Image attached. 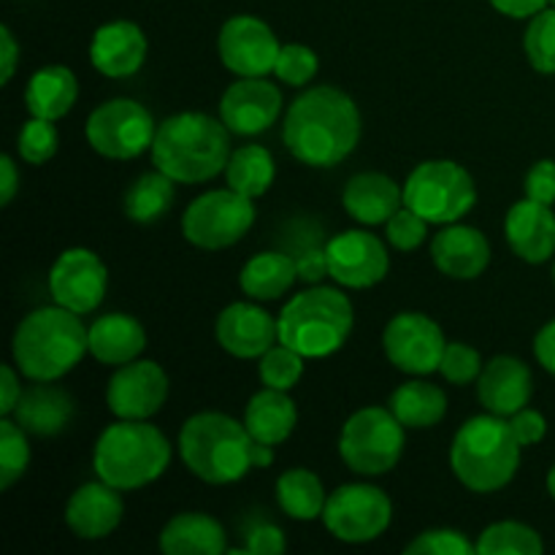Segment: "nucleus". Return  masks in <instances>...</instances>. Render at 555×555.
<instances>
[{"label": "nucleus", "instance_id": "7", "mask_svg": "<svg viewBox=\"0 0 555 555\" xmlns=\"http://www.w3.org/2000/svg\"><path fill=\"white\" fill-rule=\"evenodd\" d=\"M356 312L339 287L314 285L301 291L282 307L276 318L282 345L304 358H328L350 339Z\"/></svg>", "mask_w": 555, "mask_h": 555}, {"label": "nucleus", "instance_id": "49", "mask_svg": "<svg viewBox=\"0 0 555 555\" xmlns=\"http://www.w3.org/2000/svg\"><path fill=\"white\" fill-rule=\"evenodd\" d=\"M16 372H20V369L11 366V363H5V366L0 369V415L3 417H9L22 399V383Z\"/></svg>", "mask_w": 555, "mask_h": 555}, {"label": "nucleus", "instance_id": "21", "mask_svg": "<svg viewBox=\"0 0 555 555\" xmlns=\"http://www.w3.org/2000/svg\"><path fill=\"white\" fill-rule=\"evenodd\" d=\"M534 393V377L531 369L515 356H496L488 361L482 374L477 377V399L499 417H513L524 410Z\"/></svg>", "mask_w": 555, "mask_h": 555}, {"label": "nucleus", "instance_id": "30", "mask_svg": "<svg viewBox=\"0 0 555 555\" xmlns=\"http://www.w3.org/2000/svg\"><path fill=\"white\" fill-rule=\"evenodd\" d=\"M79 98V81L65 65H47L30 76L25 87V106L30 117L63 119Z\"/></svg>", "mask_w": 555, "mask_h": 555}, {"label": "nucleus", "instance_id": "37", "mask_svg": "<svg viewBox=\"0 0 555 555\" xmlns=\"http://www.w3.org/2000/svg\"><path fill=\"white\" fill-rule=\"evenodd\" d=\"M30 464V444L27 431L11 417L0 421V491H9L27 472Z\"/></svg>", "mask_w": 555, "mask_h": 555}, {"label": "nucleus", "instance_id": "27", "mask_svg": "<svg viewBox=\"0 0 555 555\" xmlns=\"http://www.w3.org/2000/svg\"><path fill=\"white\" fill-rule=\"evenodd\" d=\"M11 415L33 437H54L74 421V399L57 385L36 383L30 390H22L20 404Z\"/></svg>", "mask_w": 555, "mask_h": 555}, {"label": "nucleus", "instance_id": "4", "mask_svg": "<svg viewBox=\"0 0 555 555\" xmlns=\"http://www.w3.org/2000/svg\"><path fill=\"white\" fill-rule=\"evenodd\" d=\"M87 334L81 314L60 307L33 309L22 323L16 325L11 339V356L22 377L33 383H57L60 377L79 366L87 347Z\"/></svg>", "mask_w": 555, "mask_h": 555}, {"label": "nucleus", "instance_id": "10", "mask_svg": "<svg viewBox=\"0 0 555 555\" xmlns=\"http://www.w3.org/2000/svg\"><path fill=\"white\" fill-rule=\"evenodd\" d=\"M255 225V204L236 190H209L182 215V233L193 247L217 253L242 242Z\"/></svg>", "mask_w": 555, "mask_h": 555}, {"label": "nucleus", "instance_id": "55", "mask_svg": "<svg viewBox=\"0 0 555 555\" xmlns=\"http://www.w3.org/2000/svg\"><path fill=\"white\" fill-rule=\"evenodd\" d=\"M553 282H555V263H553Z\"/></svg>", "mask_w": 555, "mask_h": 555}, {"label": "nucleus", "instance_id": "3", "mask_svg": "<svg viewBox=\"0 0 555 555\" xmlns=\"http://www.w3.org/2000/svg\"><path fill=\"white\" fill-rule=\"evenodd\" d=\"M231 130L204 112H182L157 125L152 163L177 184H201L225 171Z\"/></svg>", "mask_w": 555, "mask_h": 555}, {"label": "nucleus", "instance_id": "8", "mask_svg": "<svg viewBox=\"0 0 555 555\" xmlns=\"http://www.w3.org/2000/svg\"><path fill=\"white\" fill-rule=\"evenodd\" d=\"M477 204L472 173L455 160H426L404 182V206L426 217L431 225L461 222Z\"/></svg>", "mask_w": 555, "mask_h": 555}, {"label": "nucleus", "instance_id": "47", "mask_svg": "<svg viewBox=\"0 0 555 555\" xmlns=\"http://www.w3.org/2000/svg\"><path fill=\"white\" fill-rule=\"evenodd\" d=\"M285 531L274 524H258L247 531V545L244 553L249 555H276L285 553Z\"/></svg>", "mask_w": 555, "mask_h": 555}, {"label": "nucleus", "instance_id": "17", "mask_svg": "<svg viewBox=\"0 0 555 555\" xmlns=\"http://www.w3.org/2000/svg\"><path fill=\"white\" fill-rule=\"evenodd\" d=\"M168 399V374L155 361H130L108 379L106 404L119 421H150Z\"/></svg>", "mask_w": 555, "mask_h": 555}, {"label": "nucleus", "instance_id": "52", "mask_svg": "<svg viewBox=\"0 0 555 555\" xmlns=\"http://www.w3.org/2000/svg\"><path fill=\"white\" fill-rule=\"evenodd\" d=\"M534 356L537 361H540V366L555 377V320H551L547 325H542L540 334H537Z\"/></svg>", "mask_w": 555, "mask_h": 555}, {"label": "nucleus", "instance_id": "6", "mask_svg": "<svg viewBox=\"0 0 555 555\" xmlns=\"http://www.w3.org/2000/svg\"><path fill=\"white\" fill-rule=\"evenodd\" d=\"M171 464V442L150 421H117L98 437L92 469L117 491H139L160 480Z\"/></svg>", "mask_w": 555, "mask_h": 555}, {"label": "nucleus", "instance_id": "1", "mask_svg": "<svg viewBox=\"0 0 555 555\" xmlns=\"http://www.w3.org/2000/svg\"><path fill=\"white\" fill-rule=\"evenodd\" d=\"M282 139L304 166L334 168L361 141V112L339 87H312L287 108Z\"/></svg>", "mask_w": 555, "mask_h": 555}, {"label": "nucleus", "instance_id": "38", "mask_svg": "<svg viewBox=\"0 0 555 555\" xmlns=\"http://www.w3.org/2000/svg\"><path fill=\"white\" fill-rule=\"evenodd\" d=\"M304 361H307V358H304L301 352H296L293 347L276 341L269 352L260 356V363H258L260 383H263L266 388L287 390V393H291V390L298 385V379L304 377Z\"/></svg>", "mask_w": 555, "mask_h": 555}, {"label": "nucleus", "instance_id": "9", "mask_svg": "<svg viewBox=\"0 0 555 555\" xmlns=\"http://www.w3.org/2000/svg\"><path fill=\"white\" fill-rule=\"evenodd\" d=\"M406 428L390 406H366L358 410L350 421L341 426L339 455L361 477H379L396 469L406 444Z\"/></svg>", "mask_w": 555, "mask_h": 555}, {"label": "nucleus", "instance_id": "33", "mask_svg": "<svg viewBox=\"0 0 555 555\" xmlns=\"http://www.w3.org/2000/svg\"><path fill=\"white\" fill-rule=\"evenodd\" d=\"M274 177L276 163L266 146L247 144L231 152V160L225 166V179L228 188L236 190V193L247 195L253 201L260 198V195L269 193V188L274 184Z\"/></svg>", "mask_w": 555, "mask_h": 555}, {"label": "nucleus", "instance_id": "20", "mask_svg": "<svg viewBox=\"0 0 555 555\" xmlns=\"http://www.w3.org/2000/svg\"><path fill=\"white\" fill-rule=\"evenodd\" d=\"M144 30L130 20L106 22L95 30L90 41V63L98 74L108 79H128L139 74V68L146 60Z\"/></svg>", "mask_w": 555, "mask_h": 555}, {"label": "nucleus", "instance_id": "56", "mask_svg": "<svg viewBox=\"0 0 555 555\" xmlns=\"http://www.w3.org/2000/svg\"><path fill=\"white\" fill-rule=\"evenodd\" d=\"M551 3H553V5H555V0H551Z\"/></svg>", "mask_w": 555, "mask_h": 555}, {"label": "nucleus", "instance_id": "14", "mask_svg": "<svg viewBox=\"0 0 555 555\" xmlns=\"http://www.w3.org/2000/svg\"><path fill=\"white\" fill-rule=\"evenodd\" d=\"M108 271L106 263L92 249L70 247L60 253L49 271L52 301L76 314H90L106 298Z\"/></svg>", "mask_w": 555, "mask_h": 555}, {"label": "nucleus", "instance_id": "51", "mask_svg": "<svg viewBox=\"0 0 555 555\" xmlns=\"http://www.w3.org/2000/svg\"><path fill=\"white\" fill-rule=\"evenodd\" d=\"M499 14L509 16V20H531L534 14H540L542 9H547L551 0H488Z\"/></svg>", "mask_w": 555, "mask_h": 555}, {"label": "nucleus", "instance_id": "36", "mask_svg": "<svg viewBox=\"0 0 555 555\" xmlns=\"http://www.w3.org/2000/svg\"><path fill=\"white\" fill-rule=\"evenodd\" d=\"M545 542L531 526L518 520H502L491 524L477 540L480 555H542Z\"/></svg>", "mask_w": 555, "mask_h": 555}, {"label": "nucleus", "instance_id": "15", "mask_svg": "<svg viewBox=\"0 0 555 555\" xmlns=\"http://www.w3.org/2000/svg\"><path fill=\"white\" fill-rule=\"evenodd\" d=\"M328 276L347 291H366L379 285L390 271V253L369 231H341L325 244Z\"/></svg>", "mask_w": 555, "mask_h": 555}, {"label": "nucleus", "instance_id": "41", "mask_svg": "<svg viewBox=\"0 0 555 555\" xmlns=\"http://www.w3.org/2000/svg\"><path fill=\"white\" fill-rule=\"evenodd\" d=\"M320 70V60L318 54L312 52L304 43H285L280 49V57H276L274 65V76L282 79L285 85L291 87H304L318 76Z\"/></svg>", "mask_w": 555, "mask_h": 555}, {"label": "nucleus", "instance_id": "2", "mask_svg": "<svg viewBox=\"0 0 555 555\" xmlns=\"http://www.w3.org/2000/svg\"><path fill=\"white\" fill-rule=\"evenodd\" d=\"M179 455L190 475L209 486H231L253 469L274 464V448L260 444L244 421L222 412H198L179 431Z\"/></svg>", "mask_w": 555, "mask_h": 555}, {"label": "nucleus", "instance_id": "24", "mask_svg": "<svg viewBox=\"0 0 555 555\" xmlns=\"http://www.w3.org/2000/svg\"><path fill=\"white\" fill-rule=\"evenodd\" d=\"M509 249L526 263H545L555 255V215L551 206L524 198L513 204L504 220Z\"/></svg>", "mask_w": 555, "mask_h": 555}, {"label": "nucleus", "instance_id": "23", "mask_svg": "<svg viewBox=\"0 0 555 555\" xmlns=\"http://www.w3.org/2000/svg\"><path fill=\"white\" fill-rule=\"evenodd\" d=\"M431 260L450 280H477L491 263V244L477 228L450 222L434 236Z\"/></svg>", "mask_w": 555, "mask_h": 555}, {"label": "nucleus", "instance_id": "18", "mask_svg": "<svg viewBox=\"0 0 555 555\" xmlns=\"http://www.w3.org/2000/svg\"><path fill=\"white\" fill-rule=\"evenodd\" d=\"M282 114V90L263 76H238L220 101V119L236 135L266 133Z\"/></svg>", "mask_w": 555, "mask_h": 555}, {"label": "nucleus", "instance_id": "50", "mask_svg": "<svg viewBox=\"0 0 555 555\" xmlns=\"http://www.w3.org/2000/svg\"><path fill=\"white\" fill-rule=\"evenodd\" d=\"M0 47H3V52H0V68H3L0 81H3V85H9V81L14 79L16 65H20V43H16L14 33H11L9 25L0 27Z\"/></svg>", "mask_w": 555, "mask_h": 555}, {"label": "nucleus", "instance_id": "35", "mask_svg": "<svg viewBox=\"0 0 555 555\" xmlns=\"http://www.w3.org/2000/svg\"><path fill=\"white\" fill-rule=\"evenodd\" d=\"M276 502L282 513L293 520H318L323 518V509L328 496L320 482V477L309 469H287L276 480Z\"/></svg>", "mask_w": 555, "mask_h": 555}, {"label": "nucleus", "instance_id": "40", "mask_svg": "<svg viewBox=\"0 0 555 555\" xmlns=\"http://www.w3.org/2000/svg\"><path fill=\"white\" fill-rule=\"evenodd\" d=\"M60 133L54 128L52 119L30 117L22 125L20 135H16V155L27 163V166H43L57 155Z\"/></svg>", "mask_w": 555, "mask_h": 555}, {"label": "nucleus", "instance_id": "19", "mask_svg": "<svg viewBox=\"0 0 555 555\" xmlns=\"http://www.w3.org/2000/svg\"><path fill=\"white\" fill-rule=\"evenodd\" d=\"M215 336L228 356L242 361H255L280 341L276 318L249 301H236L222 309L215 323Z\"/></svg>", "mask_w": 555, "mask_h": 555}, {"label": "nucleus", "instance_id": "39", "mask_svg": "<svg viewBox=\"0 0 555 555\" xmlns=\"http://www.w3.org/2000/svg\"><path fill=\"white\" fill-rule=\"evenodd\" d=\"M524 49L531 68L540 74H555V5L531 16L524 36Z\"/></svg>", "mask_w": 555, "mask_h": 555}, {"label": "nucleus", "instance_id": "43", "mask_svg": "<svg viewBox=\"0 0 555 555\" xmlns=\"http://www.w3.org/2000/svg\"><path fill=\"white\" fill-rule=\"evenodd\" d=\"M406 555H475L477 542L455 529H428L404 547Z\"/></svg>", "mask_w": 555, "mask_h": 555}, {"label": "nucleus", "instance_id": "53", "mask_svg": "<svg viewBox=\"0 0 555 555\" xmlns=\"http://www.w3.org/2000/svg\"><path fill=\"white\" fill-rule=\"evenodd\" d=\"M16 190H20V168H16L14 157H0V204L9 206L14 201Z\"/></svg>", "mask_w": 555, "mask_h": 555}, {"label": "nucleus", "instance_id": "28", "mask_svg": "<svg viewBox=\"0 0 555 555\" xmlns=\"http://www.w3.org/2000/svg\"><path fill=\"white\" fill-rule=\"evenodd\" d=\"M298 423V406L296 401L287 396V390L266 388L249 399L247 410H244V426L247 431L258 439L260 444H269L276 448L285 439H291V434L296 431Z\"/></svg>", "mask_w": 555, "mask_h": 555}, {"label": "nucleus", "instance_id": "32", "mask_svg": "<svg viewBox=\"0 0 555 555\" xmlns=\"http://www.w3.org/2000/svg\"><path fill=\"white\" fill-rule=\"evenodd\" d=\"M388 406L399 417L401 426L423 431V428H431L442 421L444 412H448V396L434 383L410 379L390 393Z\"/></svg>", "mask_w": 555, "mask_h": 555}, {"label": "nucleus", "instance_id": "29", "mask_svg": "<svg viewBox=\"0 0 555 555\" xmlns=\"http://www.w3.org/2000/svg\"><path fill=\"white\" fill-rule=\"evenodd\" d=\"M160 551L166 555H222L228 553V534L211 515L182 513L163 526Z\"/></svg>", "mask_w": 555, "mask_h": 555}, {"label": "nucleus", "instance_id": "11", "mask_svg": "<svg viewBox=\"0 0 555 555\" xmlns=\"http://www.w3.org/2000/svg\"><path fill=\"white\" fill-rule=\"evenodd\" d=\"M87 141L98 155L108 160H133L152 150L157 122L150 108L130 98L101 103L87 119Z\"/></svg>", "mask_w": 555, "mask_h": 555}, {"label": "nucleus", "instance_id": "12", "mask_svg": "<svg viewBox=\"0 0 555 555\" xmlns=\"http://www.w3.org/2000/svg\"><path fill=\"white\" fill-rule=\"evenodd\" d=\"M390 520H393L390 496L383 488L369 486V482L336 488L323 509L325 529L347 545L379 540L388 531Z\"/></svg>", "mask_w": 555, "mask_h": 555}, {"label": "nucleus", "instance_id": "5", "mask_svg": "<svg viewBox=\"0 0 555 555\" xmlns=\"http://www.w3.org/2000/svg\"><path fill=\"white\" fill-rule=\"evenodd\" d=\"M520 450L507 417L486 412L459 428L450 444V469L469 491L496 493L518 475Z\"/></svg>", "mask_w": 555, "mask_h": 555}, {"label": "nucleus", "instance_id": "25", "mask_svg": "<svg viewBox=\"0 0 555 555\" xmlns=\"http://www.w3.org/2000/svg\"><path fill=\"white\" fill-rule=\"evenodd\" d=\"M341 206L361 225H385L404 206V188L385 173H356L341 190Z\"/></svg>", "mask_w": 555, "mask_h": 555}, {"label": "nucleus", "instance_id": "42", "mask_svg": "<svg viewBox=\"0 0 555 555\" xmlns=\"http://www.w3.org/2000/svg\"><path fill=\"white\" fill-rule=\"evenodd\" d=\"M428 225H431V222H428L426 217L412 211L410 206H401V209L385 222V238H388L390 247L399 249V253H412V249H417L428 238Z\"/></svg>", "mask_w": 555, "mask_h": 555}, {"label": "nucleus", "instance_id": "54", "mask_svg": "<svg viewBox=\"0 0 555 555\" xmlns=\"http://www.w3.org/2000/svg\"><path fill=\"white\" fill-rule=\"evenodd\" d=\"M547 491H551V496L555 499V464H553V469L547 472Z\"/></svg>", "mask_w": 555, "mask_h": 555}, {"label": "nucleus", "instance_id": "16", "mask_svg": "<svg viewBox=\"0 0 555 555\" xmlns=\"http://www.w3.org/2000/svg\"><path fill=\"white\" fill-rule=\"evenodd\" d=\"M280 49L282 43L274 30L253 14L231 16L217 36V52H220L222 65L236 76L274 74Z\"/></svg>", "mask_w": 555, "mask_h": 555}, {"label": "nucleus", "instance_id": "26", "mask_svg": "<svg viewBox=\"0 0 555 555\" xmlns=\"http://www.w3.org/2000/svg\"><path fill=\"white\" fill-rule=\"evenodd\" d=\"M87 347H90V356L103 366H125L144 352L146 331L130 314H103L90 325Z\"/></svg>", "mask_w": 555, "mask_h": 555}, {"label": "nucleus", "instance_id": "44", "mask_svg": "<svg viewBox=\"0 0 555 555\" xmlns=\"http://www.w3.org/2000/svg\"><path fill=\"white\" fill-rule=\"evenodd\" d=\"M482 358L480 352L464 341H448L444 347L442 363H439V374L453 385H469L482 374Z\"/></svg>", "mask_w": 555, "mask_h": 555}, {"label": "nucleus", "instance_id": "31", "mask_svg": "<svg viewBox=\"0 0 555 555\" xmlns=\"http://www.w3.org/2000/svg\"><path fill=\"white\" fill-rule=\"evenodd\" d=\"M296 258L285 253H260L244 263L242 274H238V287L253 301H276L296 285Z\"/></svg>", "mask_w": 555, "mask_h": 555}, {"label": "nucleus", "instance_id": "46", "mask_svg": "<svg viewBox=\"0 0 555 555\" xmlns=\"http://www.w3.org/2000/svg\"><path fill=\"white\" fill-rule=\"evenodd\" d=\"M509 426H513V434H515V439L520 442V448L540 444L547 434L545 415L537 410H529V406H524L520 412H515V415L509 417Z\"/></svg>", "mask_w": 555, "mask_h": 555}, {"label": "nucleus", "instance_id": "34", "mask_svg": "<svg viewBox=\"0 0 555 555\" xmlns=\"http://www.w3.org/2000/svg\"><path fill=\"white\" fill-rule=\"evenodd\" d=\"M173 179L168 173H163L160 168L157 171H146L125 190V215L133 222H141V225H150V222H157L160 217L168 215V209L173 206V198H177V190H173Z\"/></svg>", "mask_w": 555, "mask_h": 555}, {"label": "nucleus", "instance_id": "48", "mask_svg": "<svg viewBox=\"0 0 555 555\" xmlns=\"http://www.w3.org/2000/svg\"><path fill=\"white\" fill-rule=\"evenodd\" d=\"M298 266V280L309 282V285H318L325 274H328V258H325V247H309L304 249L296 258Z\"/></svg>", "mask_w": 555, "mask_h": 555}, {"label": "nucleus", "instance_id": "45", "mask_svg": "<svg viewBox=\"0 0 555 555\" xmlns=\"http://www.w3.org/2000/svg\"><path fill=\"white\" fill-rule=\"evenodd\" d=\"M526 198L537 204H555V160H540L526 173Z\"/></svg>", "mask_w": 555, "mask_h": 555}, {"label": "nucleus", "instance_id": "13", "mask_svg": "<svg viewBox=\"0 0 555 555\" xmlns=\"http://www.w3.org/2000/svg\"><path fill=\"white\" fill-rule=\"evenodd\" d=\"M444 347L448 341H444L442 328L423 312L396 314L383 331L385 358L410 377L439 372Z\"/></svg>", "mask_w": 555, "mask_h": 555}, {"label": "nucleus", "instance_id": "22", "mask_svg": "<svg viewBox=\"0 0 555 555\" xmlns=\"http://www.w3.org/2000/svg\"><path fill=\"white\" fill-rule=\"evenodd\" d=\"M108 482H85L65 504V524L79 540H103L122 524L125 502Z\"/></svg>", "mask_w": 555, "mask_h": 555}]
</instances>
